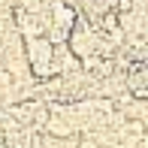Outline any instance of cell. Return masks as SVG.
<instances>
[{"label":"cell","instance_id":"cell-1","mask_svg":"<svg viewBox=\"0 0 148 148\" xmlns=\"http://www.w3.org/2000/svg\"><path fill=\"white\" fill-rule=\"evenodd\" d=\"M45 136L51 139H76V124L66 121V115H49V121L42 124Z\"/></svg>","mask_w":148,"mask_h":148},{"label":"cell","instance_id":"cell-2","mask_svg":"<svg viewBox=\"0 0 148 148\" xmlns=\"http://www.w3.org/2000/svg\"><path fill=\"white\" fill-rule=\"evenodd\" d=\"M76 148H103V145H100V142H97L94 136H85L82 142H76Z\"/></svg>","mask_w":148,"mask_h":148}]
</instances>
